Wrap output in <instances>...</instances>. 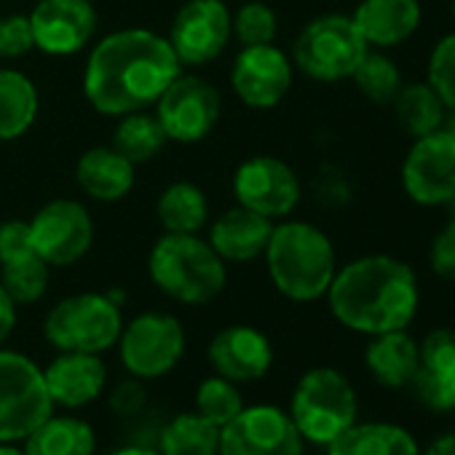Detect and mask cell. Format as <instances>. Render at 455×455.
<instances>
[{"instance_id": "obj_1", "label": "cell", "mask_w": 455, "mask_h": 455, "mask_svg": "<svg viewBox=\"0 0 455 455\" xmlns=\"http://www.w3.org/2000/svg\"><path fill=\"white\" fill-rule=\"evenodd\" d=\"M182 73L166 36L145 28H126L105 36L86 60L84 97L108 118L148 110Z\"/></svg>"}, {"instance_id": "obj_2", "label": "cell", "mask_w": 455, "mask_h": 455, "mask_svg": "<svg viewBox=\"0 0 455 455\" xmlns=\"http://www.w3.org/2000/svg\"><path fill=\"white\" fill-rule=\"evenodd\" d=\"M332 316L362 335L407 330L418 311V279L391 255H364L335 271L327 290Z\"/></svg>"}, {"instance_id": "obj_3", "label": "cell", "mask_w": 455, "mask_h": 455, "mask_svg": "<svg viewBox=\"0 0 455 455\" xmlns=\"http://www.w3.org/2000/svg\"><path fill=\"white\" fill-rule=\"evenodd\" d=\"M263 258L276 292L295 303H314L324 298L338 271L330 236L303 220H284L274 225Z\"/></svg>"}, {"instance_id": "obj_4", "label": "cell", "mask_w": 455, "mask_h": 455, "mask_svg": "<svg viewBox=\"0 0 455 455\" xmlns=\"http://www.w3.org/2000/svg\"><path fill=\"white\" fill-rule=\"evenodd\" d=\"M148 274L182 306H206L228 284V263L198 234H164L148 255Z\"/></svg>"}, {"instance_id": "obj_5", "label": "cell", "mask_w": 455, "mask_h": 455, "mask_svg": "<svg viewBox=\"0 0 455 455\" xmlns=\"http://www.w3.org/2000/svg\"><path fill=\"white\" fill-rule=\"evenodd\" d=\"M359 402L351 380L332 367L308 370L290 402V418L300 431L303 442H314L327 447L346 428L356 423Z\"/></svg>"}, {"instance_id": "obj_6", "label": "cell", "mask_w": 455, "mask_h": 455, "mask_svg": "<svg viewBox=\"0 0 455 455\" xmlns=\"http://www.w3.org/2000/svg\"><path fill=\"white\" fill-rule=\"evenodd\" d=\"M124 330L121 303L110 292H78L52 306L44 319V338L57 351L105 354Z\"/></svg>"}, {"instance_id": "obj_7", "label": "cell", "mask_w": 455, "mask_h": 455, "mask_svg": "<svg viewBox=\"0 0 455 455\" xmlns=\"http://www.w3.org/2000/svg\"><path fill=\"white\" fill-rule=\"evenodd\" d=\"M367 44L351 17L324 14L308 22L292 46V65L322 84L346 81L367 54Z\"/></svg>"}, {"instance_id": "obj_8", "label": "cell", "mask_w": 455, "mask_h": 455, "mask_svg": "<svg viewBox=\"0 0 455 455\" xmlns=\"http://www.w3.org/2000/svg\"><path fill=\"white\" fill-rule=\"evenodd\" d=\"M54 415L44 370L20 351L0 348V444L22 442Z\"/></svg>"}, {"instance_id": "obj_9", "label": "cell", "mask_w": 455, "mask_h": 455, "mask_svg": "<svg viewBox=\"0 0 455 455\" xmlns=\"http://www.w3.org/2000/svg\"><path fill=\"white\" fill-rule=\"evenodd\" d=\"M116 346L121 364L132 378L156 380L180 364L185 354V330L172 314L145 311L124 324Z\"/></svg>"}, {"instance_id": "obj_10", "label": "cell", "mask_w": 455, "mask_h": 455, "mask_svg": "<svg viewBox=\"0 0 455 455\" xmlns=\"http://www.w3.org/2000/svg\"><path fill=\"white\" fill-rule=\"evenodd\" d=\"M153 108L169 142L196 145L214 132L222 113V97L206 78L180 73Z\"/></svg>"}, {"instance_id": "obj_11", "label": "cell", "mask_w": 455, "mask_h": 455, "mask_svg": "<svg viewBox=\"0 0 455 455\" xmlns=\"http://www.w3.org/2000/svg\"><path fill=\"white\" fill-rule=\"evenodd\" d=\"M166 41L182 68L209 65L234 41V12L225 0H185L169 25Z\"/></svg>"}, {"instance_id": "obj_12", "label": "cell", "mask_w": 455, "mask_h": 455, "mask_svg": "<svg viewBox=\"0 0 455 455\" xmlns=\"http://www.w3.org/2000/svg\"><path fill=\"white\" fill-rule=\"evenodd\" d=\"M28 222L36 255L52 268L76 266L94 244V220L76 198H54L44 204Z\"/></svg>"}, {"instance_id": "obj_13", "label": "cell", "mask_w": 455, "mask_h": 455, "mask_svg": "<svg viewBox=\"0 0 455 455\" xmlns=\"http://www.w3.org/2000/svg\"><path fill=\"white\" fill-rule=\"evenodd\" d=\"M303 444L290 412L274 404H252L220 428L217 455H303Z\"/></svg>"}, {"instance_id": "obj_14", "label": "cell", "mask_w": 455, "mask_h": 455, "mask_svg": "<svg viewBox=\"0 0 455 455\" xmlns=\"http://www.w3.org/2000/svg\"><path fill=\"white\" fill-rule=\"evenodd\" d=\"M234 196L239 206L279 220L298 209L303 185L287 161L276 156H252L234 172Z\"/></svg>"}, {"instance_id": "obj_15", "label": "cell", "mask_w": 455, "mask_h": 455, "mask_svg": "<svg viewBox=\"0 0 455 455\" xmlns=\"http://www.w3.org/2000/svg\"><path fill=\"white\" fill-rule=\"evenodd\" d=\"M295 65L276 46H242L231 68V89L234 94L255 110L276 108L292 89Z\"/></svg>"}, {"instance_id": "obj_16", "label": "cell", "mask_w": 455, "mask_h": 455, "mask_svg": "<svg viewBox=\"0 0 455 455\" xmlns=\"http://www.w3.org/2000/svg\"><path fill=\"white\" fill-rule=\"evenodd\" d=\"M28 17L36 49L49 57H73L84 52L100 25L92 0H38Z\"/></svg>"}, {"instance_id": "obj_17", "label": "cell", "mask_w": 455, "mask_h": 455, "mask_svg": "<svg viewBox=\"0 0 455 455\" xmlns=\"http://www.w3.org/2000/svg\"><path fill=\"white\" fill-rule=\"evenodd\" d=\"M402 185L420 206H442L455 190V142L439 129L418 137L402 166Z\"/></svg>"}, {"instance_id": "obj_18", "label": "cell", "mask_w": 455, "mask_h": 455, "mask_svg": "<svg viewBox=\"0 0 455 455\" xmlns=\"http://www.w3.org/2000/svg\"><path fill=\"white\" fill-rule=\"evenodd\" d=\"M214 375L234 383H255L268 375L274 364V346L266 332L250 324H231L220 330L206 348Z\"/></svg>"}, {"instance_id": "obj_19", "label": "cell", "mask_w": 455, "mask_h": 455, "mask_svg": "<svg viewBox=\"0 0 455 455\" xmlns=\"http://www.w3.org/2000/svg\"><path fill=\"white\" fill-rule=\"evenodd\" d=\"M54 407L81 410L97 402L108 388V367L100 354L60 351L44 370Z\"/></svg>"}, {"instance_id": "obj_20", "label": "cell", "mask_w": 455, "mask_h": 455, "mask_svg": "<svg viewBox=\"0 0 455 455\" xmlns=\"http://www.w3.org/2000/svg\"><path fill=\"white\" fill-rule=\"evenodd\" d=\"M431 410H455V330H431L420 343V367L410 383Z\"/></svg>"}, {"instance_id": "obj_21", "label": "cell", "mask_w": 455, "mask_h": 455, "mask_svg": "<svg viewBox=\"0 0 455 455\" xmlns=\"http://www.w3.org/2000/svg\"><path fill=\"white\" fill-rule=\"evenodd\" d=\"M274 225L271 217L236 204L212 222L206 242L225 263H252L263 258Z\"/></svg>"}, {"instance_id": "obj_22", "label": "cell", "mask_w": 455, "mask_h": 455, "mask_svg": "<svg viewBox=\"0 0 455 455\" xmlns=\"http://www.w3.org/2000/svg\"><path fill=\"white\" fill-rule=\"evenodd\" d=\"M137 166L121 156L113 145H97L81 153L76 164V182L92 201L116 204L134 188Z\"/></svg>"}, {"instance_id": "obj_23", "label": "cell", "mask_w": 455, "mask_h": 455, "mask_svg": "<svg viewBox=\"0 0 455 455\" xmlns=\"http://www.w3.org/2000/svg\"><path fill=\"white\" fill-rule=\"evenodd\" d=\"M351 20L370 49H391L418 30L420 4L418 0H362Z\"/></svg>"}, {"instance_id": "obj_24", "label": "cell", "mask_w": 455, "mask_h": 455, "mask_svg": "<svg viewBox=\"0 0 455 455\" xmlns=\"http://www.w3.org/2000/svg\"><path fill=\"white\" fill-rule=\"evenodd\" d=\"M364 364L380 386L404 388L420 367V346L404 330L380 332L367 343Z\"/></svg>"}, {"instance_id": "obj_25", "label": "cell", "mask_w": 455, "mask_h": 455, "mask_svg": "<svg viewBox=\"0 0 455 455\" xmlns=\"http://www.w3.org/2000/svg\"><path fill=\"white\" fill-rule=\"evenodd\" d=\"M41 94L30 76L0 68V142L22 140L38 121Z\"/></svg>"}, {"instance_id": "obj_26", "label": "cell", "mask_w": 455, "mask_h": 455, "mask_svg": "<svg viewBox=\"0 0 455 455\" xmlns=\"http://www.w3.org/2000/svg\"><path fill=\"white\" fill-rule=\"evenodd\" d=\"M25 455H94V428L76 415H49L25 439Z\"/></svg>"}, {"instance_id": "obj_27", "label": "cell", "mask_w": 455, "mask_h": 455, "mask_svg": "<svg viewBox=\"0 0 455 455\" xmlns=\"http://www.w3.org/2000/svg\"><path fill=\"white\" fill-rule=\"evenodd\" d=\"M327 455H420L412 434L394 423H354L327 444Z\"/></svg>"}, {"instance_id": "obj_28", "label": "cell", "mask_w": 455, "mask_h": 455, "mask_svg": "<svg viewBox=\"0 0 455 455\" xmlns=\"http://www.w3.org/2000/svg\"><path fill=\"white\" fill-rule=\"evenodd\" d=\"M156 217L164 234H198L209 222V198L193 182H172L156 201Z\"/></svg>"}, {"instance_id": "obj_29", "label": "cell", "mask_w": 455, "mask_h": 455, "mask_svg": "<svg viewBox=\"0 0 455 455\" xmlns=\"http://www.w3.org/2000/svg\"><path fill=\"white\" fill-rule=\"evenodd\" d=\"M161 455H217L220 452V426H214L201 412H180L174 415L161 436H158Z\"/></svg>"}, {"instance_id": "obj_30", "label": "cell", "mask_w": 455, "mask_h": 455, "mask_svg": "<svg viewBox=\"0 0 455 455\" xmlns=\"http://www.w3.org/2000/svg\"><path fill=\"white\" fill-rule=\"evenodd\" d=\"M444 113H447V108L439 100V94L428 86V81L407 84V86L402 84V89L394 97V116H396L399 126L407 134H412L415 140L439 132Z\"/></svg>"}, {"instance_id": "obj_31", "label": "cell", "mask_w": 455, "mask_h": 455, "mask_svg": "<svg viewBox=\"0 0 455 455\" xmlns=\"http://www.w3.org/2000/svg\"><path fill=\"white\" fill-rule=\"evenodd\" d=\"M166 134L156 118V113L148 110H134L118 118V126L113 132V148L126 156L134 166L153 161L164 148H166Z\"/></svg>"}, {"instance_id": "obj_32", "label": "cell", "mask_w": 455, "mask_h": 455, "mask_svg": "<svg viewBox=\"0 0 455 455\" xmlns=\"http://www.w3.org/2000/svg\"><path fill=\"white\" fill-rule=\"evenodd\" d=\"M49 279H52V266L38 255L0 263V284H4V290L12 295L17 306L38 303L49 290Z\"/></svg>"}, {"instance_id": "obj_33", "label": "cell", "mask_w": 455, "mask_h": 455, "mask_svg": "<svg viewBox=\"0 0 455 455\" xmlns=\"http://www.w3.org/2000/svg\"><path fill=\"white\" fill-rule=\"evenodd\" d=\"M244 407L247 404H244V394L239 383L228 380L222 375L204 378L196 388V412H201L220 428L225 423H231Z\"/></svg>"}, {"instance_id": "obj_34", "label": "cell", "mask_w": 455, "mask_h": 455, "mask_svg": "<svg viewBox=\"0 0 455 455\" xmlns=\"http://www.w3.org/2000/svg\"><path fill=\"white\" fill-rule=\"evenodd\" d=\"M351 78H354L356 89L367 100H372L378 105L394 102L396 92L402 89V73H399V68L386 54L372 52V49H367V54L362 57V62H359V68L354 70Z\"/></svg>"}, {"instance_id": "obj_35", "label": "cell", "mask_w": 455, "mask_h": 455, "mask_svg": "<svg viewBox=\"0 0 455 455\" xmlns=\"http://www.w3.org/2000/svg\"><path fill=\"white\" fill-rule=\"evenodd\" d=\"M279 33L276 12L263 0H250L234 12V38L242 46H266L274 44Z\"/></svg>"}, {"instance_id": "obj_36", "label": "cell", "mask_w": 455, "mask_h": 455, "mask_svg": "<svg viewBox=\"0 0 455 455\" xmlns=\"http://www.w3.org/2000/svg\"><path fill=\"white\" fill-rule=\"evenodd\" d=\"M428 86L444 108H455V33L442 38L428 57Z\"/></svg>"}, {"instance_id": "obj_37", "label": "cell", "mask_w": 455, "mask_h": 455, "mask_svg": "<svg viewBox=\"0 0 455 455\" xmlns=\"http://www.w3.org/2000/svg\"><path fill=\"white\" fill-rule=\"evenodd\" d=\"M36 52L33 25L28 14L0 17V60H22Z\"/></svg>"}, {"instance_id": "obj_38", "label": "cell", "mask_w": 455, "mask_h": 455, "mask_svg": "<svg viewBox=\"0 0 455 455\" xmlns=\"http://www.w3.org/2000/svg\"><path fill=\"white\" fill-rule=\"evenodd\" d=\"M428 263H431V271L439 279L455 284V217L434 236Z\"/></svg>"}, {"instance_id": "obj_39", "label": "cell", "mask_w": 455, "mask_h": 455, "mask_svg": "<svg viewBox=\"0 0 455 455\" xmlns=\"http://www.w3.org/2000/svg\"><path fill=\"white\" fill-rule=\"evenodd\" d=\"M36 255L33 236H30V222L25 220H9L0 225V263L20 260Z\"/></svg>"}, {"instance_id": "obj_40", "label": "cell", "mask_w": 455, "mask_h": 455, "mask_svg": "<svg viewBox=\"0 0 455 455\" xmlns=\"http://www.w3.org/2000/svg\"><path fill=\"white\" fill-rule=\"evenodd\" d=\"M145 402H148L145 386H142L140 378H132V375L124 378V380H118L110 388V396H108V404H110V410L118 418H134V415H140L142 407H145Z\"/></svg>"}, {"instance_id": "obj_41", "label": "cell", "mask_w": 455, "mask_h": 455, "mask_svg": "<svg viewBox=\"0 0 455 455\" xmlns=\"http://www.w3.org/2000/svg\"><path fill=\"white\" fill-rule=\"evenodd\" d=\"M17 303L12 300V295L4 290V284H0V348H4V343L12 338L14 327H17Z\"/></svg>"}, {"instance_id": "obj_42", "label": "cell", "mask_w": 455, "mask_h": 455, "mask_svg": "<svg viewBox=\"0 0 455 455\" xmlns=\"http://www.w3.org/2000/svg\"><path fill=\"white\" fill-rule=\"evenodd\" d=\"M423 455H455V431H450L444 436H436Z\"/></svg>"}, {"instance_id": "obj_43", "label": "cell", "mask_w": 455, "mask_h": 455, "mask_svg": "<svg viewBox=\"0 0 455 455\" xmlns=\"http://www.w3.org/2000/svg\"><path fill=\"white\" fill-rule=\"evenodd\" d=\"M110 455H161V452H158V450H153V447H142V444H129V447H121V450L110 452Z\"/></svg>"}, {"instance_id": "obj_44", "label": "cell", "mask_w": 455, "mask_h": 455, "mask_svg": "<svg viewBox=\"0 0 455 455\" xmlns=\"http://www.w3.org/2000/svg\"><path fill=\"white\" fill-rule=\"evenodd\" d=\"M442 132L455 142V108H447L444 113V121H442Z\"/></svg>"}, {"instance_id": "obj_45", "label": "cell", "mask_w": 455, "mask_h": 455, "mask_svg": "<svg viewBox=\"0 0 455 455\" xmlns=\"http://www.w3.org/2000/svg\"><path fill=\"white\" fill-rule=\"evenodd\" d=\"M0 455H25V450L17 447L14 442H4V444H0Z\"/></svg>"}, {"instance_id": "obj_46", "label": "cell", "mask_w": 455, "mask_h": 455, "mask_svg": "<svg viewBox=\"0 0 455 455\" xmlns=\"http://www.w3.org/2000/svg\"><path fill=\"white\" fill-rule=\"evenodd\" d=\"M444 204H447V209H450V214H452V217H455V190H452V193H450V198H447V201H444Z\"/></svg>"}, {"instance_id": "obj_47", "label": "cell", "mask_w": 455, "mask_h": 455, "mask_svg": "<svg viewBox=\"0 0 455 455\" xmlns=\"http://www.w3.org/2000/svg\"><path fill=\"white\" fill-rule=\"evenodd\" d=\"M452 20H455V0H452Z\"/></svg>"}]
</instances>
